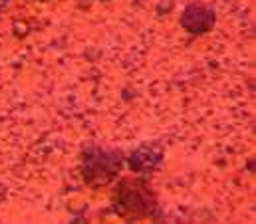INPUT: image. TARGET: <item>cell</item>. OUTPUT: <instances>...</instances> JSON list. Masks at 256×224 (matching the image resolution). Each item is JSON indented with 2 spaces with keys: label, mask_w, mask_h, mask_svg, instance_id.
<instances>
[{
  "label": "cell",
  "mask_w": 256,
  "mask_h": 224,
  "mask_svg": "<svg viewBox=\"0 0 256 224\" xmlns=\"http://www.w3.org/2000/svg\"><path fill=\"white\" fill-rule=\"evenodd\" d=\"M80 172L90 188H104L112 184L126 163V155L120 149H110L102 145H86L80 157Z\"/></svg>",
  "instance_id": "cell-2"
},
{
  "label": "cell",
  "mask_w": 256,
  "mask_h": 224,
  "mask_svg": "<svg viewBox=\"0 0 256 224\" xmlns=\"http://www.w3.org/2000/svg\"><path fill=\"white\" fill-rule=\"evenodd\" d=\"M126 161L131 172L139 176H149L163 163V147L157 143H143L129 153Z\"/></svg>",
  "instance_id": "cell-3"
},
{
  "label": "cell",
  "mask_w": 256,
  "mask_h": 224,
  "mask_svg": "<svg viewBox=\"0 0 256 224\" xmlns=\"http://www.w3.org/2000/svg\"><path fill=\"white\" fill-rule=\"evenodd\" d=\"M157 194L145 176L122 178L112 190V210L124 220H143L157 214Z\"/></svg>",
  "instance_id": "cell-1"
},
{
  "label": "cell",
  "mask_w": 256,
  "mask_h": 224,
  "mask_svg": "<svg viewBox=\"0 0 256 224\" xmlns=\"http://www.w3.org/2000/svg\"><path fill=\"white\" fill-rule=\"evenodd\" d=\"M216 22V14L210 6L202 4V2H191L185 6L183 14H181V26L194 36L206 34L214 28Z\"/></svg>",
  "instance_id": "cell-4"
}]
</instances>
